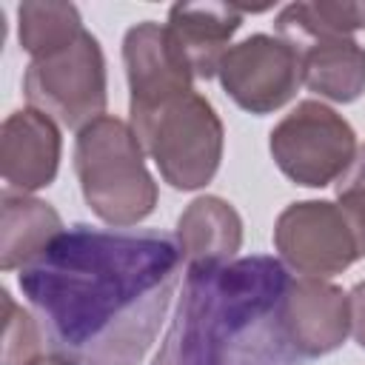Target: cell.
<instances>
[{
	"mask_svg": "<svg viewBox=\"0 0 365 365\" xmlns=\"http://www.w3.org/2000/svg\"><path fill=\"white\" fill-rule=\"evenodd\" d=\"M177 237L77 222L20 268L46 345L68 365H140L182 274Z\"/></svg>",
	"mask_w": 365,
	"mask_h": 365,
	"instance_id": "cell-1",
	"label": "cell"
},
{
	"mask_svg": "<svg viewBox=\"0 0 365 365\" xmlns=\"http://www.w3.org/2000/svg\"><path fill=\"white\" fill-rule=\"evenodd\" d=\"M291 279L268 254L188 265L151 365H305L285 328Z\"/></svg>",
	"mask_w": 365,
	"mask_h": 365,
	"instance_id": "cell-2",
	"label": "cell"
},
{
	"mask_svg": "<svg viewBox=\"0 0 365 365\" xmlns=\"http://www.w3.org/2000/svg\"><path fill=\"white\" fill-rule=\"evenodd\" d=\"M74 174L86 205L114 228L143 222L157 205V182L134 128L103 114L77 131Z\"/></svg>",
	"mask_w": 365,
	"mask_h": 365,
	"instance_id": "cell-3",
	"label": "cell"
},
{
	"mask_svg": "<svg viewBox=\"0 0 365 365\" xmlns=\"http://www.w3.org/2000/svg\"><path fill=\"white\" fill-rule=\"evenodd\" d=\"M143 151L160 168V177L177 191L208 185L222 160V120L214 106L191 91H182L154 108L128 111Z\"/></svg>",
	"mask_w": 365,
	"mask_h": 365,
	"instance_id": "cell-4",
	"label": "cell"
},
{
	"mask_svg": "<svg viewBox=\"0 0 365 365\" xmlns=\"http://www.w3.org/2000/svg\"><path fill=\"white\" fill-rule=\"evenodd\" d=\"M31 108L48 114L66 128H86L106 114L108 80L100 40L83 31L74 43L46 57H34L23 77Z\"/></svg>",
	"mask_w": 365,
	"mask_h": 365,
	"instance_id": "cell-5",
	"label": "cell"
},
{
	"mask_svg": "<svg viewBox=\"0 0 365 365\" xmlns=\"http://www.w3.org/2000/svg\"><path fill=\"white\" fill-rule=\"evenodd\" d=\"M277 168L297 185L322 188L336 182L356 157L351 123L319 100L297 103L268 134Z\"/></svg>",
	"mask_w": 365,
	"mask_h": 365,
	"instance_id": "cell-6",
	"label": "cell"
},
{
	"mask_svg": "<svg viewBox=\"0 0 365 365\" xmlns=\"http://www.w3.org/2000/svg\"><path fill=\"white\" fill-rule=\"evenodd\" d=\"M274 248L299 277H334L359 259L351 225L336 202H291L274 222Z\"/></svg>",
	"mask_w": 365,
	"mask_h": 365,
	"instance_id": "cell-7",
	"label": "cell"
},
{
	"mask_svg": "<svg viewBox=\"0 0 365 365\" xmlns=\"http://www.w3.org/2000/svg\"><path fill=\"white\" fill-rule=\"evenodd\" d=\"M222 91L251 114H271L294 100L302 63L294 46L271 34H251L231 46L217 68Z\"/></svg>",
	"mask_w": 365,
	"mask_h": 365,
	"instance_id": "cell-8",
	"label": "cell"
},
{
	"mask_svg": "<svg viewBox=\"0 0 365 365\" xmlns=\"http://www.w3.org/2000/svg\"><path fill=\"white\" fill-rule=\"evenodd\" d=\"M123 63L128 77V111L154 108L194 86V74L171 43L168 29L154 20H143L125 31Z\"/></svg>",
	"mask_w": 365,
	"mask_h": 365,
	"instance_id": "cell-9",
	"label": "cell"
},
{
	"mask_svg": "<svg viewBox=\"0 0 365 365\" xmlns=\"http://www.w3.org/2000/svg\"><path fill=\"white\" fill-rule=\"evenodd\" d=\"M60 128L57 123L26 106L11 111L0 128V174L6 191L31 194L54 182L60 168Z\"/></svg>",
	"mask_w": 365,
	"mask_h": 365,
	"instance_id": "cell-10",
	"label": "cell"
},
{
	"mask_svg": "<svg viewBox=\"0 0 365 365\" xmlns=\"http://www.w3.org/2000/svg\"><path fill=\"white\" fill-rule=\"evenodd\" d=\"M285 328L305 359L334 354L351 334L348 294L319 277L291 279L285 297Z\"/></svg>",
	"mask_w": 365,
	"mask_h": 365,
	"instance_id": "cell-11",
	"label": "cell"
},
{
	"mask_svg": "<svg viewBox=\"0 0 365 365\" xmlns=\"http://www.w3.org/2000/svg\"><path fill=\"white\" fill-rule=\"evenodd\" d=\"M242 17L245 11L237 3H177L168 9V37L188 63L194 80H211L217 74Z\"/></svg>",
	"mask_w": 365,
	"mask_h": 365,
	"instance_id": "cell-12",
	"label": "cell"
},
{
	"mask_svg": "<svg viewBox=\"0 0 365 365\" xmlns=\"http://www.w3.org/2000/svg\"><path fill=\"white\" fill-rule=\"evenodd\" d=\"M177 245L182 251L185 268L231 262L242 248V220L222 197H197L177 220Z\"/></svg>",
	"mask_w": 365,
	"mask_h": 365,
	"instance_id": "cell-13",
	"label": "cell"
},
{
	"mask_svg": "<svg viewBox=\"0 0 365 365\" xmlns=\"http://www.w3.org/2000/svg\"><path fill=\"white\" fill-rule=\"evenodd\" d=\"M302 63V86L331 103H354L365 94V48L354 37L322 34L294 46Z\"/></svg>",
	"mask_w": 365,
	"mask_h": 365,
	"instance_id": "cell-14",
	"label": "cell"
},
{
	"mask_svg": "<svg viewBox=\"0 0 365 365\" xmlns=\"http://www.w3.org/2000/svg\"><path fill=\"white\" fill-rule=\"evenodd\" d=\"M66 231L60 214L29 194L3 191L0 197V268L14 271L29 265L46 245Z\"/></svg>",
	"mask_w": 365,
	"mask_h": 365,
	"instance_id": "cell-15",
	"label": "cell"
},
{
	"mask_svg": "<svg viewBox=\"0 0 365 365\" xmlns=\"http://www.w3.org/2000/svg\"><path fill=\"white\" fill-rule=\"evenodd\" d=\"M274 29H277V37L285 40L288 46H299L322 34L351 37L354 31L365 29V3H342V0L288 3L277 14Z\"/></svg>",
	"mask_w": 365,
	"mask_h": 365,
	"instance_id": "cell-16",
	"label": "cell"
},
{
	"mask_svg": "<svg viewBox=\"0 0 365 365\" xmlns=\"http://www.w3.org/2000/svg\"><path fill=\"white\" fill-rule=\"evenodd\" d=\"M83 20L71 3H23L17 9L20 48L34 57L66 48L83 34Z\"/></svg>",
	"mask_w": 365,
	"mask_h": 365,
	"instance_id": "cell-17",
	"label": "cell"
},
{
	"mask_svg": "<svg viewBox=\"0 0 365 365\" xmlns=\"http://www.w3.org/2000/svg\"><path fill=\"white\" fill-rule=\"evenodd\" d=\"M3 299V311H6V322H3V348H0V365H31L34 359H40V348L46 342L40 322L23 311L9 291L0 294Z\"/></svg>",
	"mask_w": 365,
	"mask_h": 365,
	"instance_id": "cell-18",
	"label": "cell"
},
{
	"mask_svg": "<svg viewBox=\"0 0 365 365\" xmlns=\"http://www.w3.org/2000/svg\"><path fill=\"white\" fill-rule=\"evenodd\" d=\"M336 205L342 208V214L351 225L359 257H365V191H342V194H336Z\"/></svg>",
	"mask_w": 365,
	"mask_h": 365,
	"instance_id": "cell-19",
	"label": "cell"
},
{
	"mask_svg": "<svg viewBox=\"0 0 365 365\" xmlns=\"http://www.w3.org/2000/svg\"><path fill=\"white\" fill-rule=\"evenodd\" d=\"M348 302H351V334L356 345L365 348V279L351 288Z\"/></svg>",
	"mask_w": 365,
	"mask_h": 365,
	"instance_id": "cell-20",
	"label": "cell"
},
{
	"mask_svg": "<svg viewBox=\"0 0 365 365\" xmlns=\"http://www.w3.org/2000/svg\"><path fill=\"white\" fill-rule=\"evenodd\" d=\"M342 191H365V143L356 148V157L348 165V171L336 180V194Z\"/></svg>",
	"mask_w": 365,
	"mask_h": 365,
	"instance_id": "cell-21",
	"label": "cell"
},
{
	"mask_svg": "<svg viewBox=\"0 0 365 365\" xmlns=\"http://www.w3.org/2000/svg\"><path fill=\"white\" fill-rule=\"evenodd\" d=\"M31 365H68V362H66V359H60V356H54V354H51V356H40V359H34V362H31Z\"/></svg>",
	"mask_w": 365,
	"mask_h": 365,
	"instance_id": "cell-22",
	"label": "cell"
}]
</instances>
